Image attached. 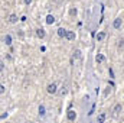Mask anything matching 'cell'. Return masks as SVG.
I'll return each instance as SVG.
<instances>
[{
    "instance_id": "cell-1",
    "label": "cell",
    "mask_w": 124,
    "mask_h": 123,
    "mask_svg": "<svg viewBox=\"0 0 124 123\" xmlns=\"http://www.w3.org/2000/svg\"><path fill=\"white\" fill-rule=\"evenodd\" d=\"M46 90H48V93H49V94H55V93H56V84H55V83L49 84Z\"/></svg>"
},
{
    "instance_id": "cell-2",
    "label": "cell",
    "mask_w": 124,
    "mask_h": 123,
    "mask_svg": "<svg viewBox=\"0 0 124 123\" xmlns=\"http://www.w3.org/2000/svg\"><path fill=\"white\" fill-rule=\"evenodd\" d=\"M75 117H77V113L74 110H68V119L69 120H75Z\"/></svg>"
},
{
    "instance_id": "cell-3",
    "label": "cell",
    "mask_w": 124,
    "mask_h": 123,
    "mask_svg": "<svg viewBox=\"0 0 124 123\" xmlns=\"http://www.w3.org/2000/svg\"><path fill=\"white\" fill-rule=\"evenodd\" d=\"M66 39H69V41H74V39H75V32L68 31V33H66Z\"/></svg>"
},
{
    "instance_id": "cell-4",
    "label": "cell",
    "mask_w": 124,
    "mask_h": 123,
    "mask_svg": "<svg viewBox=\"0 0 124 123\" xmlns=\"http://www.w3.org/2000/svg\"><path fill=\"white\" fill-rule=\"evenodd\" d=\"M54 22H55V18H54L52 15H48V16H46V23H48V25H52Z\"/></svg>"
},
{
    "instance_id": "cell-5",
    "label": "cell",
    "mask_w": 124,
    "mask_h": 123,
    "mask_svg": "<svg viewBox=\"0 0 124 123\" xmlns=\"http://www.w3.org/2000/svg\"><path fill=\"white\" fill-rule=\"evenodd\" d=\"M113 26H114L116 29H120V28H121V19H116L114 23H113Z\"/></svg>"
},
{
    "instance_id": "cell-6",
    "label": "cell",
    "mask_w": 124,
    "mask_h": 123,
    "mask_svg": "<svg viewBox=\"0 0 124 123\" xmlns=\"http://www.w3.org/2000/svg\"><path fill=\"white\" fill-rule=\"evenodd\" d=\"M66 33H68V31H66V29H63V28H59V29H58V35L62 36V38H63V36L66 38Z\"/></svg>"
},
{
    "instance_id": "cell-7",
    "label": "cell",
    "mask_w": 124,
    "mask_h": 123,
    "mask_svg": "<svg viewBox=\"0 0 124 123\" xmlns=\"http://www.w3.org/2000/svg\"><path fill=\"white\" fill-rule=\"evenodd\" d=\"M104 60H105V57H104L102 54H97V57H95V61L98 62V64H100V62H102Z\"/></svg>"
},
{
    "instance_id": "cell-8",
    "label": "cell",
    "mask_w": 124,
    "mask_h": 123,
    "mask_svg": "<svg viewBox=\"0 0 124 123\" xmlns=\"http://www.w3.org/2000/svg\"><path fill=\"white\" fill-rule=\"evenodd\" d=\"M105 38V32H98L97 33V41H104Z\"/></svg>"
},
{
    "instance_id": "cell-9",
    "label": "cell",
    "mask_w": 124,
    "mask_h": 123,
    "mask_svg": "<svg viewBox=\"0 0 124 123\" xmlns=\"http://www.w3.org/2000/svg\"><path fill=\"white\" fill-rule=\"evenodd\" d=\"M3 41H4L6 45H10V44H12V36H10V35H6V36L3 38Z\"/></svg>"
},
{
    "instance_id": "cell-10",
    "label": "cell",
    "mask_w": 124,
    "mask_h": 123,
    "mask_svg": "<svg viewBox=\"0 0 124 123\" xmlns=\"http://www.w3.org/2000/svg\"><path fill=\"white\" fill-rule=\"evenodd\" d=\"M36 35H38V38L43 39V38H45V31H43V29H38V31H36Z\"/></svg>"
},
{
    "instance_id": "cell-11",
    "label": "cell",
    "mask_w": 124,
    "mask_h": 123,
    "mask_svg": "<svg viewBox=\"0 0 124 123\" xmlns=\"http://www.w3.org/2000/svg\"><path fill=\"white\" fill-rule=\"evenodd\" d=\"M104 120H105V113H101V114L98 116L97 122H98V123H104Z\"/></svg>"
},
{
    "instance_id": "cell-12",
    "label": "cell",
    "mask_w": 124,
    "mask_h": 123,
    "mask_svg": "<svg viewBox=\"0 0 124 123\" xmlns=\"http://www.w3.org/2000/svg\"><path fill=\"white\" fill-rule=\"evenodd\" d=\"M9 22H10V23H16V22H17V16H16V15H10Z\"/></svg>"
},
{
    "instance_id": "cell-13",
    "label": "cell",
    "mask_w": 124,
    "mask_h": 123,
    "mask_svg": "<svg viewBox=\"0 0 124 123\" xmlns=\"http://www.w3.org/2000/svg\"><path fill=\"white\" fill-rule=\"evenodd\" d=\"M120 112H121V104H116V107H114V114L117 116Z\"/></svg>"
},
{
    "instance_id": "cell-14",
    "label": "cell",
    "mask_w": 124,
    "mask_h": 123,
    "mask_svg": "<svg viewBox=\"0 0 124 123\" xmlns=\"http://www.w3.org/2000/svg\"><path fill=\"white\" fill-rule=\"evenodd\" d=\"M39 114H40V116L45 114V106H39Z\"/></svg>"
},
{
    "instance_id": "cell-15",
    "label": "cell",
    "mask_w": 124,
    "mask_h": 123,
    "mask_svg": "<svg viewBox=\"0 0 124 123\" xmlns=\"http://www.w3.org/2000/svg\"><path fill=\"white\" fill-rule=\"evenodd\" d=\"M69 15L75 16V15H77V9H71V10H69Z\"/></svg>"
},
{
    "instance_id": "cell-16",
    "label": "cell",
    "mask_w": 124,
    "mask_h": 123,
    "mask_svg": "<svg viewBox=\"0 0 124 123\" xmlns=\"http://www.w3.org/2000/svg\"><path fill=\"white\" fill-rule=\"evenodd\" d=\"M4 90H6V87H4V86H0V93H1V94L4 93Z\"/></svg>"
},
{
    "instance_id": "cell-17",
    "label": "cell",
    "mask_w": 124,
    "mask_h": 123,
    "mask_svg": "<svg viewBox=\"0 0 124 123\" xmlns=\"http://www.w3.org/2000/svg\"><path fill=\"white\" fill-rule=\"evenodd\" d=\"M123 46H124V41H121V42L118 44V48H123Z\"/></svg>"
},
{
    "instance_id": "cell-18",
    "label": "cell",
    "mask_w": 124,
    "mask_h": 123,
    "mask_svg": "<svg viewBox=\"0 0 124 123\" xmlns=\"http://www.w3.org/2000/svg\"><path fill=\"white\" fill-rule=\"evenodd\" d=\"M7 117V113H1V119H6Z\"/></svg>"
},
{
    "instance_id": "cell-19",
    "label": "cell",
    "mask_w": 124,
    "mask_h": 123,
    "mask_svg": "<svg viewBox=\"0 0 124 123\" xmlns=\"http://www.w3.org/2000/svg\"><path fill=\"white\" fill-rule=\"evenodd\" d=\"M25 3H26V4H31V3H32V0H25Z\"/></svg>"
}]
</instances>
